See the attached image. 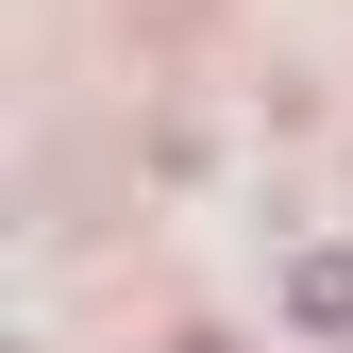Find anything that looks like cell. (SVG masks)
<instances>
[{
	"label": "cell",
	"instance_id": "cell-2",
	"mask_svg": "<svg viewBox=\"0 0 353 353\" xmlns=\"http://www.w3.org/2000/svg\"><path fill=\"white\" fill-rule=\"evenodd\" d=\"M168 353H236V336H168Z\"/></svg>",
	"mask_w": 353,
	"mask_h": 353
},
{
	"label": "cell",
	"instance_id": "cell-1",
	"mask_svg": "<svg viewBox=\"0 0 353 353\" xmlns=\"http://www.w3.org/2000/svg\"><path fill=\"white\" fill-rule=\"evenodd\" d=\"M286 320H320V336H353V252H303V270H286Z\"/></svg>",
	"mask_w": 353,
	"mask_h": 353
}]
</instances>
